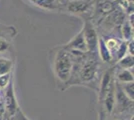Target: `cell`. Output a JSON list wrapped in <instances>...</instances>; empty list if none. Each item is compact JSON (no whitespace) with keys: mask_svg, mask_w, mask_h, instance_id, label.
<instances>
[{"mask_svg":"<svg viewBox=\"0 0 134 120\" xmlns=\"http://www.w3.org/2000/svg\"><path fill=\"white\" fill-rule=\"evenodd\" d=\"M73 55L62 47L55 53L53 60V71L56 77L62 82L70 80L73 72Z\"/></svg>","mask_w":134,"mask_h":120,"instance_id":"cell-1","label":"cell"},{"mask_svg":"<svg viewBox=\"0 0 134 120\" xmlns=\"http://www.w3.org/2000/svg\"><path fill=\"white\" fill-rule=\"evenodd\" d=\"M97 71H98V64L95 59L87 58L85 61L82 62L80 68H79V78L82 83H88L91 82L97 77Z\"/></svg>","mask_w":134,"mask_h":120,"instance_id":"cell-2","label":"cell"},{"mask_svg":"<svg viewBox=\"0 0 134 120\" xmlns=\"http://www.w3.org/2000/svg\"><path fill=\"white\" fill-rule=\"evenodd\" d=\"M82 31H83L86 47H87V52L94 53L96 51V49H97L98 39H99L96 29L94 28L92 23L89 22V21H86L84 23Z\"/></svg>","mask_w":134,"mask_h":120,"instance_id":"cell-3","label":"cell"},{"mask_svg":"<svg viewBox=\"0 0 134 120\" xmlns=\"http://www.w3.org/2000/svg\"><path fill=\"white\" fill-rule=\"evenodd\" d=\"M3 107L5 111L8 113L9 116L13 117L16 111L18 110L19 106L16 100V96L14 93V85H13V79L9 82V84L6 87L5 95H4V102H3Z\"/></svg>","mask_w":134,"mask_h":120,"instance_id":"cell-4","label":"cell"},{"mask_svg":"<svg viewBox=\"0 0 134 120\" xmlns=\"http://www.w3.org/2000/svg\"><path fill=\"white\" fill-rule=\"evenodd\" d=\"M133 108V101L130 100L121 89L120 83L115 84V105L114 109L117 110V112H124V110Z\"/></svg>","mask_w":134,"mask_h":120,"instance_id":"cell-5","label":"cell"},{"mask_svg":"<svg viewBox=\"0 0 134 120\" xmlns=\"http://www.w3.org/2000/svg\"><path fill=\"white\" fill-rule=\"evenodd\" d=\"M63 48H65L68 51H77L81 52V53H87V47H86L82 29L78 34L75 35Z\"/></svg>","mask_w":134,"mask_h":120,"instance_id":"cell-6","label":"cell"},{"mask_svg":"<svg viewBox=\"0 0 134 120\" xmlns=\"http://www.w3.org/2000/svg\"><path fill=\"white\" fill-rule=\"evenodd\" d=\"M114 83L113 80V69H109L106 70L103 75L100 81V88H99V101L102 102L104 96L106 95V93L108 92L109 88L111 87V85Z\"/></svg>","mask_w":134,"mask_h":120,"instance_id":"cell-7","label":"cell"},{"mask_svg":"<svg viewBox=\"0 0 134 120\" xmlns=\"http://www.w3.org/2000/svg\"><path fill=\"white\" fill-rule=\"evenodd\" d=\"M102 102L104 104V107L107 113H111L114 110V105H115V83H113L111 87L109 88L106 95L104 96Z\"/></svg>","mask_w":134,"mask_h":120,"instance_id":"cell-8","label":"cell"},{"mask_svg":"<svg viewBox=\"0 0 134 120\" xmlns=\"http://www.w3.org/2000/svg\"><path fill=\"white\" fill-rule=\"evenodd\" d=\"M97 49H98V52H99V56H100L101 60L105 63H110L111 60L113 59L112 57L111 52L109 51V49L107 48L106 44L104 42V39L100 37L98 39V45H97Z\"/></svg>","mask_w":134,"mask_h":120,"instance_id":"cell-9","label":"cell"},{"mask_svg":"<svg viewBox=\"0 0 134 120\" xmlns=\"http://www.w3.org/2000/svg\"><path fill=\"white\" fill-rule=\"evenodd\" d=\"M18 34V31L13 25H5L0 23V38L4 39H13Z\"/></svg>","mask_w":134,"mask_h":120,"instance_id":"cell-10","label":"cell"},{"mask_svg":"<svg viewBox=\"0 0 134 120\" xmlns=\"http://www.w3.org/2000/svg\"><path fill=\"white\" fill-rule=\"evenodd\" d=\"M88 7H89L88 2L84 0H76V1H72L69 4L68 10L71 13H83L88 9Z\"/></svg>","mask_w":134,"mask_h":120,"instance_id":"cell-11","label":"cell"},{"mask_svg":"<svg viewBox=\"0 0 134 120\" xmlns=\"http://www.w3.org/2000/svg\"><path fill=\"white\" fill-rule=\"evenodd\" d=\"M121 36L124 41H129L133 39V26L128 22L127 19H124L121 26H120Z\"/></svg>","mask_w":134,"mask_h":120,"instance_id":"cell-12","label":"cell"},{"mask_svg":"<svg viewBox=\"0 0 134 120\" xmlns=\"http://www.w3.org/2000/svg\"><path fill=\"white\" fill-rule=\"evenodd\" d=\"M116 79L118 83H128L133 82V72L129 69H121L117 72Z\"/></svg>","mask_w":134,"mask_h":120,"instance_id":"cell-13","label":"cell"},{"mask_svg":"<svg viewBox=\"0 0 134 120\" xmlns=\"http://www.w3.org/2000/svg\"><path fill=\"white\" fill-rule=\"evenodd\" d=\"M13 68V61L8 58L0 57V75L11 73Z\"/></svg>","mask_w":134,"mask_h":120,"instance_id":"cell-14","label":"cell"},{"mask_svg":"<svg viewBox=\"0 0 134 120\" xmlns=\"http://www.w3.org/2000/svg\"><path fill=\"white\" fill-rule=\"evenodd\" d=\"M118 65L122 69H133L134 59L133 56L130 54H126L123 58L118 60Z\"/></svg>","mask_w":134,"mask_h":120,"instance_id":"cell-15","label":"cell"},{"mask_svg":"<svg viewBox=\"0 0 134 120\" xmlns=\"http://www.w3.org/2000/svg\"><path fill=\"white\" fill-rule=\"evenodd\" d=\"M121 89L123 90L124 94L130 99L134 100V83L133 82H128V83H120Z\"/></svg>","mask_w":134,"mask_h":120,"instance_id":"cell-16","label":"cell"},{"mask_svg":"<svg viewBox=\"0 0 134 120\" xmlns=\"http://www.w3.org/2000/svg\"><path fill=\"white\" fill-rule=\"evenodd\" d=\"M126 54H128V52H127V41L122 40L120 42L119 46H118V48L116 49V51H115V57H116L118 61L121 58L124 57Z\"/></svg>","mask_w":134,"mask_h":120,"instance_id":"cell-17","label":"cell"},{"mask_svg":"<svg viewBox=\"0 0 134 120\" xmlns=\"http://www.w3.org/2000/svg\"><path fill=\"white\" fill-rule=\"evenodd\" d=\"M105 44H106L107 48L109 49V51L111 52L112 57H113V53L116 51V49L118 48V46L120 44V40L117 38H108L107 40H104Z\"/></svg>","mask_w":134,"mask_h":120,"instance_id":"cell-18","label":"cell"},{"mask_svg":"<svg viewBox=\"0 0 134 120\" xmlns=\"http://www.w3.org/2000/svg\"><path fill=\"white\" fill-rule=\"evenodd\" d=\"M35 5L41 6L44 8H53V1L52 0H30Z\"/></svg>","mask_w":134,"mask_h":120,"instance_id":"cell-19","label":"cell"},{"mask_svg":"<svg viewBox=\"0 0 134 120\" xmlns=\"http://www.w3.org/2000/svg\"><path fill=\"white\" fill-rule=\"evenodd\" d=\"M11 73H7V74L0 75V88L3 89L6 88L7 85L9 84V82L11 81Z\"/></svg>","mask_w":134,"mask_h":120,"instance_id":"cell-20","label":"cell"},{"mask_svg":"<svg viewBox=\"0 0 134 120\" xmlns=\"http://www.w3.org/2000/svg\"><path fill=\"white\" fill-rule=\"evenodd\" d=\"M113 9H114V7L112 5V3L108 2V1H104V2L100 3V10L103 13H110Z\"/></svg>","mask_w":134,"mask_h":120,"instance_id":"cell-21","label":"cell"},{"mask_svg":"<svg viewBox=\"0 0 134 120\" xmlns=\"http://www.w3.org/2000/svg\"><path fill=\"white\" fill-rule=\"evenodd\" d=\"M9 47H10V43L8 40L4 39V38H0V53L7 51Z\"/></svg>","mask_w":134,"mask_h":120,"instance_id":"cell-22","label":"cell"},{"mask_svg":"<svg viewBox=\"0 0 134 120\" xmlns=\"http://www.w3.org/2000/svg\"><path fill=\"white\" fill-rule=\"evenodd\" d=\"M127 52H128V54L134 56V40L133 39L127 41Z\"/></svg>","mask_w":134,"mask_h":120,"instance_id":"cell-23","label":"cell"},{"mask_svg":"<svg viewBox=\"0 0 134 120\" xmlns=\"http://www.w3.org/2000/svg\"><path fill=\"white\" fill-rule=\"evenodd\" d=\"M14 117H15L17 120H29L27 117L25 116V114L21 111V109L20 108H18V110L16 111L15 115H14Z\"/></svg>","mask_w":134,"mask_h":120,"instance_id":"cell-24","label":"cell"},{"mask_svg":"<svg viewBox=\"0 0 134 120\" xmlns=\"http://www.w3.org/2000/svg\"><path fill=\"white\" fill-rule=\"evenodd\" d=\"M0 105H2V98L0 96Z\"/></svg>","mask_w":134,"mask_h":120,"instance_id":"cell-25","label":"cell"},{"mask_svg":"<svg viewBox=\"0 0 134 120\" xmlns=\"http://www.w3.org/2000/svg\"><path fill=\"white\" fill-rule=\"evenodd\" d=\"M129 120H134V116H133V115L130 117V119H129Z\"/></svg>","mask_w":134,"mask_h":120,"instance_id":"cell-26","label":"cell"},{"mask_svg":"<svg viewBox=\"0 0 134 120\" xmlns=\"http://www.w3.org/2000/svg\"><path fill=\"white\" fill-rule=\"evenodd\" d=\"M11 120H17V119H16V118H15V117H14V116H13V117H12V118H11Z\"/></svg>","mask_w":134,"mask_h":120,"instance_id":"cell-27","label":"cell"},{"mask_svg":"<svg viewBox=\"0 0 134 120\" xmlns=\"http://www.w3.org/2000/svg\"><path fill=\"white\" fill-rule=\"evenodd\" d=\"M114 120H121V119H114Z\"/></svg>","mask_w":134,"mask_h":120,"instance_id":"cell-28","label":"cell"},{"mask_svg":"<svg viewBox=\"0 0 134 120\" xmlns=\"http://www.w3.org/2000/svg\"><path fill=\"white\" fill-rule=\"evenodd\" d=\"M71 1H76V0H71Z\"/></svg>","mask_w":134,"mask_h":120,"instance_id":"cell-29","label":"cell"},{"mask_svg":"<svg viewBox=\"0 0 134 120\" xmlns=\"http://www.w3.org/2000/svg\"><path fill=\"white\" fill-rule=\"evenodd\" d=\"M106 120H108V119H106Z\"/></svg>","mask_w":134,"mask_h":120,"instance_id":"cell-30","label":"cell"}]
</instances>
